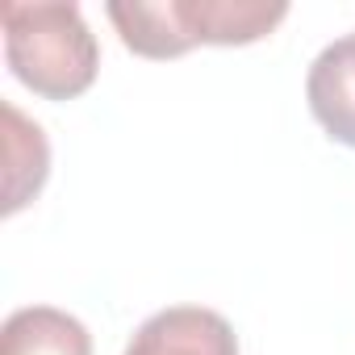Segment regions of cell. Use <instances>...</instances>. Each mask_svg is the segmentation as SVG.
I'll return each mask as SVG.
<instances>
[{"label":"cell","instance_id":"obj_2","mask_svg":"<svg viewBox=\"0 0 355 355\" xmlns=\"http://www.w3.org/2000/svg\"><path fill=\"white\" fill-rule=\"evenodd\" d=\"M5 59L9 71L42 101H76L96 84L101 46L80 13L63 0H5Z\"/></svg>","mask_w":355,"mask_h":355},{"label":"cell","instance_id":"obj_1","mask_svg":"<svg viewBox=\"0 0 355 355\" xmlns=\"http://www.w3.org/2000/svg\"><path fill=\"white\" fill-rule=\"evenodd\" d=\"M138 59H180L197 46L263 42L284 17L280 0H113L105 9Z\"/></svg>","mask_w":355,"mask_h":355},{"label":"cell","instance_id":"obj_4","mask_svg":"<svg viewBox=\"0 0 355 355\" xmlns=\"http://www.w3.org/2000/svg\"><path fill=\"white\" fill-rule=\"evenodd\" d=\"M305 101L334 142L355 146V30L322 46L305 76Z\"/></svg>","mask_w":355,"mask_h":355},{"label":"cell","instance_id":"obj_3","mask_svg":"<svg viewBox=\"0 0 355 355\" xmlns=\"http://www.w3.org/2000/svg\"><path fill=\"white\" fill-rule=\"evenodd\" d=\"M125 355H239V334L218 309L171 305L134 330Z\"/></svg>","mask_w":355,"mask_h":355},{"label":"cell","instance_id":"obj_5","mask_svg":"<svg viewBox=\"0 0 355 355\" xmlns=\"http://www.w3.org/2000/svg\"><path fill=\"white\" fill-rule=\"evenodd\" d=\"M0 121H5V218L21 214L46 184L51 171V146L38 121H30L13 101L0 105Z\"/></svg>","mask_w":355,"mask_h":355},{"label":"cell","instance_id":"obj_6","mask_svg":"<svg viewBox=\"0 0 355 355\" xmlns=\"http://www.w3.org/2000/svg\"><path fill=\"white\" fill-rule=\"evenodd\" d=\"M0 355H92V334L67 309L26 305L0 326Z\"/></svg>","mask_w":355,"mask_h":355}]
</instances>
